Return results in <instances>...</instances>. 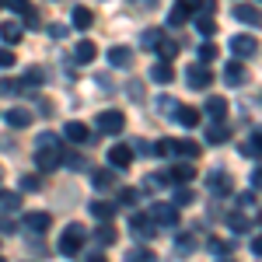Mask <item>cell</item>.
Segmentation results:
<instances>
[{"label":"cell","instance_id":"obj_1","mask_svg":"<svg viewBox=\"0 0 262 262\" xmlns=\"http://www.w3.org/2000/svg\"><path fill=\"white\" fill-rule=\"evenodd\" d=\"M60 133H39L35 137V164H39V171H56L60 168Z\"/></svg>","mask_w":262,"mask_h":262},{"label":"cell","instance_id":"obj_2","mask_svg":"<svg viewBox=\"0 0 262 262\" xmlns=\"http://www.w3.org/2000/svg\"><path fill=\"white\" fill-rule=\"evenodd\" d=\"M84 238H88V231H84L81 224H70V227L60 234V252L67 255V259H77V252H81Z\"/></svg>","mask_w":262,"mask_h":262},{"label":"cell","instance_id":"obj_3","mask_svg":"<svg viewBox=\"0 0 262 262\" xmlns=\"http://www.w3.org/2000/svg\"><path fill=\"white\" fill-rule=\"evenodd\" d=\"M147 217L154 221V227H175L179 224V206L175 203H154Z\"/></svg>","mask_w":262,"mask_h":262},{"label":"cell","instance_id":"obj_4","mask_svg":"<svg viewBox=\"0 0 262 262\" xmlns=\"http://www.w3.org/2000/svg\"><path fill=\"white\" fill-rule=\"evenodd\" d=\"M259 53V39H252V35H234L231 39V56L242 63V60H252Z\"/></svg>","mask_w":262,"mask_h":262},{"label":"cell","instance_id":"obj_5","mask_svg":"<svg viewBox=\"0 0 262 262\" xmlns=\"http://www.w3.org/2000/svg\"><path fill=\"white\" fill-rule=\"evenodd\" d=\"M98 129L101 133H122L126 129V116H122L119 108H105V112H98Z\"/></svg>","mask_w":262,"mask_h":262},{"label":"cell","instance_id":"obj_6","mask_svg":"<svg viewBox=\"0 0 262 262\" xmlns=\"http://www.w3.org/2000/svg\"><path fill=\"white\" fill-rule=\"evenodd\" d=\"M129 227H133V238L140 245H147L154 234H158V227H154V221L147 217V213H137V217H129Z\"/></svg>","mask_w":262,"mask_h":262},{"label":"cell","instance_id":"obj_7","mask_svg":"<svg viewBox=\"0 0 262 262\" xmlns=\"http://www.w3.org/2000/svg\"><path fill=\"white\" fill-rule=\"evenodd\" d=\"M210 81H213V74H210L203 63H192V67L185 70V84H189L192 91H206V88H210Z\"/></svg>","mask_w":262,"mask_h":262},{"label":"cell","instance_id":"obj_8","mask_svg":"<svg viewBox=\"0 0 262 262\" xmlns=\"http://www.w3.org/2000/svg\"><path fill=\"white\" fill-rule=\"evenodd\" d=\"M63 140H67V143H91V140H95V133H91V126L70 119L67 126H63Z\"/></svg>","mask_w":262,"mask_h":262},{"label":"cell","instance_id":"obj_9","mask_svg":"<svg viewBox=\"0 0 262 262\" xmlns=\"http://www.w3.org/2000/svg\"><path fill=\"white\" fill-rule=\"evenodd\" d=\"M224 84H227V88H245V84H248V70H245L238 60H231L224 67Z\"/></svg>","mask_w":262,"mask_h":262},{"label":"cell","instance_id":"obj_10","mask_svg":"<svg viewBox=\"0 0 262 262\" xmlns=\"http://www.w3.org/2000/svg\"><path fill=\"white\" fill-rule=\"evenodd\" d=\"M206 189H210L213 196H227L234 185H231V175H227V171H210V175H206Z\"/></svg>","mask_w":262,"mask_h":262},{"label":"cell","instance_id":"obj_11","mask_svg":"<svg viewBox=\"0 0 262 262\" xmlns=\"http://www.w3.org/2000/svg\"><path fill=\"white\" fill-rule=\"evenodd\" d=\"M234 21H242V25H262V11L255 4H234Z\"/></svg>","mask_w":262,"mask_h":262},{"label":"cell","instance_id":"obj_12","mask_svg":"<svg viewBox=\"0 0 262 262\" xmlns=\"http://www.w3.org/2000/svg\"><path fill=\"white\" fill-rule=\"evenodd\" d=\"M108 164H112V168H129V164H133V147H126V143H116V147H112V150H108Z\"/></svg>","mask_w":262,"mask_h":262},{"label":"cell","instance_id":"obj_13","mask_svg":"<svg viewBox=\"0 0 262 262\" xmlns=\"http://www.w3.org/2000/svg\"><path fill=\"white\" fill-rule=\"evenodd\" d=\"M49 224H53V217H49L46 210H32V213H25V227H28L32 234H42V231H49Z\"/></svg>","mask_w":262,"mask_h":262},{"label":"cell","instance_id":"obj_14","mask_svg":"<svg viewBox=\"0 0 262 262\" xmlns=\"http://www.w3.org/2000/svg\"><path fill=\"white\" fill-rule=\"evenodd\" d=\"M7 126H14V129H25V126H32V108H25V105H14V108H7Z\"/></svg>","mask_w":262,"mask_h":262},{"label":"cell","instance_id":"obj_15","mask_svg":"<svg viewBox=\"0 0 262 262\" xmlns=\"http://www.w3.org/2000/svg\"><path fill=\"white\" fill-rule=\"evenodd\" d=\"M91 242H95V245H101V248H108V245H116V242H119V231H116L112 224H101V227H95Z\"/></svg>","mask_w":262,"mask_h":262},{"label":"cell","instance_id":"obj_16","mask_svg":"<svg viewBox=\"0 0 262 262\" xmlns=\"http://www.w3.org/2000/svg\"><path fill=\"white\" fill-rule=\"evenodd\" d=\"M108 63H112V67H122V70L133 67V49H129V46H112V49H108Z\"/></svg>","mask_w":262,"mask_h":262},{"label":"cell","instance_id":"obj_17","mask_svg":"<svg viewBox=\"0 0 262 262\" xmlns=\"http://www.w3.org/2000/svg\"><path fill=\"white\" fill-rule=\"evenodd\" d=\"M150 81H154V84H171V81H175V67L164 63V60H158L154 67H150Z\"/></svg>","mask_w":262,"mask_h":262},{"label":"cell","instance_id":"obj_18","mask_svg":"<svg viewBox=\"0 0 262 262\" xmlns=\"http://www.w3.org/2000/svg\"><path fill=\"white\" fill-rule=\"evenodd\" d=\"M95 56H98V46H95V42H77V46H74V63H95Z\"/></svg>","mask_w":262,"mask_h":262},{"label":"cell","instance_id":"obj_19","mask_svg":"<svg viewBox=\"0 0 262 262\" xmlns=\"http://www.w3.org/2000/svg\"><path fill=\"white\" fill-rule=\"evenodd\" d=\"M21 35H25V28H21L18 21H4V25H0V39L7 42V46H18Z\"/></svg>","mask_w":262,"mask_h":262},{"label":"cell","instance_id":"obj_20","mask_svg":"<svg viewBox=\"0 0 262 262\" xmlns=\"http://www.w3.org/2000/svg\"><path fill=\"white\" fill-rule=\"evenodd\" d=\"M175 119H179L185 129H192V126H200V108H192V105H179V108H175Z\"/></svg>","mask_w":262,"mask_h":262},{"label":"cell","instance_id":"obj_21","mask_svg":"<svg viewBox=\"0 0 262 262\" xmlns=\"http://www.w3.org/2000/svg\"><path fill=\"white\" fill-rule=\"evenodd\" d=\"M171 154H182V158H200L203 147L196 140H171Z\"/></svg>","mask_w":262,"mask_h":262},{"label":"cell","instance_id":"obj_22","mask_svg":"<svg viewBox=\"0 0 262 262\" xmlns=\"http://www.w3.org/2000/svg\"><path fill=\"white\" fill-rule=\"evenodd\" d=\"M206 116H210L213 122H224V116H227V101H224L221 95L206 98Z\"/></svg>","mask_w":262,"mask_h":262},{"label":"cell","instance_id":"obj_23","mask_svg":"<svg viewBox=\"0 0 262 262\" xmlns=\"http://www.w3.org/2000/svg\"><path fill=\"white\" fill-rule=\"evenodd\" d=\"M91 217H98L101 224H108L116 217V203H105V200H95L91 203Z\"/></svg>","mask_w":262,"mask_h":262},{"label":"cell","instance_id":"obj_24","mask_svg":"<svg viewBox=\"0 0 262 262\" xmlns=\"http://www.w3.org/2000/svg\"><path fill=\"white\" fill-rule=\"evenodd\" d=\"M70 21H74V28H81V32H88V28L95 25V14H91V7H74V14H70Z\"/></svg>","mask_w":262,"mask_h":262},{"label":"cell","instance_id":"obj_25","mask_svg":"<svg viewBox=\"0 0 262 262\" xmlns=\"http://www.w3.org/2000/svg\"><path fill=\"white\" fill-rule=\"evenodd\" d=\"M122 262H158V255H154L147 245H137V248H129V252L122 255Z\"/></svg>","mask_w":262,"mask_h":262},{"label":"cell","instance_id":"obj_26","mask_svg":"<svg viewBox=\"0 0 262 262\" xmlns=\"http://www.w3.org/2000/svg\"><path fill=\"white\" fill-rule=\"evenodd\" d=\"M161 42H164V32H161V28H143V35H140V46H143V49H161Z\"/></svg>","mask_w":262,"mask_h":262},{"label":"cell","instance_id":"obj_27","mask_svg":"<svg viewBox=\"0 0 262 262\" xmlns=\"http://www.w3.org/2000/svg\"><path fill=\"white\" fill-rule=\"evenodd\" d=\"M60 164H67L70 171H88V158L77 154V150H70V154H60Z\"/></svg>","mask_w":262,"mask_h":262},{"label":"cell","instance_id":"obj_28","mask_svg":"<svg viewBox=\"0 0 262 262\" xmlns=\"http://www.w3.org/2000/svg\"><path fill=\"white\" fill-rule=\"evenodd\" d=\"M231 140V129L224 126V122H213L210 129H206V143H227Z\"/></svg>","mask_w":262,"mask_h":262},{"label":"cell","instance_id":"obj_29","mask_svg":"<svg viewBox=\"0 0 262 262\" xmlns=\"http://www.w3.org/2000/svg\"><path fill=\"white\" fill-rule=\"evenodd\" d=\"M192 179H196V168L192 164H175L168 171V182H192Z\"/></svg>","mask_w":262,"mask_h":262},{"label":"cell","instance_id":"obj_30","mask_svg":"<svg viewBox=\"0 0 262 262\" xmlns=\"http://www.w3.org/2000/svg\"><path fill=\"white\" fill-rule=\"evenodd\" d=\"M224 221H227V227H231V231H238V234L252 227V221H248V213H242V210H234V213H227Z\"/></svg>","mask_w":262,"mask_h":262},{"label":"cell","instance_id":"obj_31","mask_svg":"<svg viewBox=\"0 0 262 262\" xmlns=\"http://www.w3.org/2000/svg\"><path fill=\"white\" fill-rule=\"evenodd\" d=\"M0 210L4 213H14V210H21V192H0Z\"/></svg>","mask_w":262,"mask_h":262},{"label":"cell","instance_id":"obj_32","mask_svg":"<svg viewBox=\"0 0 262 262\" xmlns=\"http://www.w3.org/2000/svg\"><path fill=\"white\" fill-rule=\"evenodd\" d=\"M196 32H200V35H206V39H210V35H213V32H217V21L210 18V14H196Z\"/></svg>","mask_w":262,"mask_h":262},{"label":"cell","instance_id":"obj_33","mask_svg":"<svg viewBox=\"0 0 262 262\" xmlns=\"http://www.w3.org/2000/svg\"><path fill=\"white\" fill-rule=\"evenodd\" d=\"M46 81V74H42V67H28V70H25V88H39V84Z\"/></svg>","mask_w":262,"mask_h":262},{"label":"cell","instance_id":"obj_34","mask_svg":"<svg viewBox=\"0 0 262 262\" xmlns=\"http://www.w3.org/2000/svg\"><path fill=\"white\" fill-rule=\"evenodd\" d=\"M112 182H116L112 171H91V185H95V189H108Z\"/></svg>","mask_w":262,"mask_h":262},{"label":"cell","instance_id":"obj_35","mask_svg":"<svg viewBox=\"0 0 262 262\" xmlns=\"http://www.w3.org/2000/svg\"><path fill=\"white\" fill-rule=\"evenodd\" d=\"M154 105H158V112H161V116H175V108H179V101L168 98V95H161V98L154 101Z\"/></svg>","mask_w":262,"mask_h":262},{"label":"cell","instance_id":"obj_36","mask_svg":"<svg viewBox=\"0 0 262 262\" xmlns=\"http://www.w3.org/2000/svg\"><path fill=\"white\" fill-rule=\"evenodd\" d=\"M175 248H179V255H192L196 252V238L192 234H182L179 242H175Z\"/></svg>","mask_w":262,"mask_h":262},{"label":"cell","instance_id":"obj_37","mask_svg":"<svg viewBox=\"0 0 262 262\" xmlns=\"http://www.w3.org/2000/svg\"><path fill=\"white\" fill-rule=\"evenodd\" d=\"M206 248H210L213 255H227V252H231L234 245H231V242H224V238H210V242H206Z\"/></svg>","mask_w":262,"mask_h":262},{"label":"cell","instance_id":"obj_38","mask_svg":"<svg viewBox=\"0 0 262 262\" xmlns=\"http://www.w3.org/2000/svg\"><path fill=\"white\" fill-rule=\"evenodd\" d=\"M217 53H221V49H217L213 42H203V46H200V63L206 67L210 60H217Z\"/></svg>","mask_w":262,"mask_h":262},{"label":"cell","instance_id":"obj_39","mask_svg":"<svg viewBox=\"0 0 262 262\" xmlns=\"http://www.w3.org/2000/svg\"><path fill=\"white\" fill-rule=\"evenodd\" d=\"M175 7H179L182 14H200V11H203V0H179Z\"/></svg>","mask_w":262,"mask_h":262},{"label":"cell","instance_id":"obj_40","mask_svg":"<svg viewBox=\"0 0 262 262\" xmlns=\"http://www.w3.org/2000/svg\"><path fill=\"white\" fill-rule=\"evenodd\" d=\"M164 185H168V175H158V171L143 179V189H164Z\"/></svg>","mask_w":262,"mask_h":262},{"label":"cell","instance_id":"obj_41","mask_svg":"<svg viewBox=\"0 0 262 262\" xmlns=\"http://www.w3.org/2000/svg\"><path fill=\"white\" fill-rule=\"evenodd\" d=\"M189 203H196V192L192 189H175V206H189Z\"/></svg>","mask_w":262,"mask_h":262},{"label":"cell","instance_id":"obj_42","mask_svg":"<svg viewBox=\"0 0 262 262\" xmlns=\"http://www.w3.org/2000/svg\"><path fill=\"white\" fill-rule=\"evenodd\" d=\"M158 53H161V60L168 63V60H171V56H179V46H175V42H171V39H164V42H161V49H158Z\"/></svg>","mask_w":262,"mask_h":262},{"label":"cell","instance_id":"obj_43","mask_svg":"<svg viewBox=\"0 0 262 262\" xmlns=\"http://www.w3.org/2000/svg\"><path fill=\"white\" fill-rule=\"evenodd\" d=\"M42 189V182L35 179V175H25V179H21V192H39Z\"/></svg>","mask_w":262,"mask_h":262},{"label":"cell","instance_id":"obj_44","mask_svg":"<svg viewBox=\"0 0 262 262\" xmlns=\"http://www.w3.org/2000/svg\"><path fill=\"white\" fill-rule=\"evenodd\" d=\"M245 154H262V129H255L252 133V147H242Z\"/></svg>","mask_w":262,"mask_h":262},{"label":"cell","instance_id":"obj_45","mask_svg":"<svg viewBox=\"0 0 262 262\" xmlns=\"http://www.w3.org/2000/svg\"><path fill=\"white\" fill-rule=\"evenodd\" d=\"M4 7H11V11H18V14H28V11H32L28 0H4Z\"/></svg>","mask_w":262,"mask_h":262},{"label":"cell","instance_id":"obj_46","mask_svg":"<svg viewBox=\"0 0 262 262\" xmlns=\"http://www.w3.org/2000/svg\"><path fill=\"white\" fill-rule=\"evenodd\" d=\"M14 63H18V56H14V53H11V49L4 46V49H0V67H4V70H11Z\"/></svg>","mask_w":262,"mask_h":262},{"label":"cell","instance_id":"obj_47","mask_svg":"<svg viewBox=\"0 0 262 262\" xmlns=\"http://www.w3.org/2000/svg\"><path fill=\"white\" fill-rule=\"evenodd\" d=\"M137 200H140V192H137V189H122V192H119V203H126V206H133Z\"/></svg>","mask_w":262,"mask_h":262},{"label":"cell","instance_id":"obj_48","mask_svg":"<svg viewBox=\"0 0 262 262\" xmlns=\"http://www.w3.org/2000/svg\"><path fill=\"white\" fill-rule=\"evenodd\" d=\"M185 18H189V14H182L179 7H171V14H168V25H171V28H179V25H185Z\"/></svg>","mask_w":262,"mask_h":262},{"label":"cell","instance_id":"obj_49","mask_svg":"<svg viewBox=\"0 0 262 262\" xmlns=\"http://www.w3.org/2000/svg\"><path fill=\"white\" fill-rule=\"evenodd\" d=\"M42 21H39V14H35V11H28V14H25V25H21V28H39Z\"/></svg>","mask_w":262,"mask_h":262},{"label":"cell","instance_id":"obj_50","mask_svg":"<svg viewBox=\"0 0 262 262\" xmlns=\"http://www.w3.org/2000/svg\"><path fill=\"white\" fill-rule=\"evenodd\" d=\"M49 35L53 39H67V25H49Z\"/></svg>","mask_w":262,"mask_h":262},{"label":"cell","instance_id":"obj_51","mask_svg":"<svg viewBox=\"0 0 262 262\" xmlns=\"http://www.w3.org/2000/svg\"><path fill=\"white\" fill-rule=\"evenodd\" d=\"M18 91V81H0V95H14Z\"/></svg>","mask_w":262,"mask_h":262},{"label":"cell","instance_id":"obj_52","mask_svg":"<svg viewBox=\"0 0 262 262\" xmlns=\"http://www.w3.org/2000/svg\"><path fill=\"white\" fill-rule=\"evenodd\" d=\"M14 231V221L11 217H0V234H11Z\"/></svg>","mask_w":262,"mask_h":262},{"label":"cell","instance_id":"obj_53","mask_svg":"<svg viewBox=\"0 0 262 262\" xmlns=\"http://www.w3.org/2000/svg\"><path fill=\"white\" fill-rule=\"evenodd\" d=\"M137 150H140V154H154V143H147V140H137Z\"/></svg>","mask_w":262,"mask_h":262},{"label":"cell","instance_id":"obj_54","mask_svg":"<svg viewBox=\"0 0 262 262\" xmlns=\"http://www.w3.org/2000/svg\"><path fill=\"white\" fill-rule=\"evenodd\" d=\"M252 185L262 192V168H255V171H252Z\"/></svg>","mask_w":262,"mask_h":262},{"label":"cell","instance_id":"obj_55","mask_svg":"<svg viewBox=\"0 0 262 262\" xmlns=\"http://www.w3.org/2000/svg\"><path fill=\"white\" fill-rule=\"evenodd\" d=\"M252 252H255V255H262V234H259V238H252Z\"/></svg>","mask_w":262,"mask_h":262},{"label":"cell","instance_id":"obj_56","mask_svg":"<svg viewBox=\"0 0 262 262\" xmlns=\"http://www.w3.org/2000/svg\"><path fill=\"white\" fill-rule=\"evenodd\" d=\"M133 4H140V7H158V0H133Z\"/></svg>","mask_w":262,"mask_h":262},{"label":"cell","instance_id":"obj_57","mask_svg":"<svg viewBox=\"0 0 262 262\" xmlns=\"http://www.w3.org/2000/svg\"><path fill=\"white\" fill-rule=\"evenodd\" d=\"M88 262H108V259H105V255H91Z\"/></svg>","mask_w":262,"mask_h":262},{"label":"cell","instance_id":"obj_58","mask_svg":"<svg viewBox=\"0 0 262 262\" xmlns=\"http://www.w3.org/2000/svg\"><path fill=\"white\" fill-rule=\"evenodd\" d=\"M217 262H234V259H217Z\"/></svg>","mask_w":262,"mask_h":262},{"label":"cell","instance_id":"obj_59","mask_svg":"<svg viewBox=\"0 0 262 262\" xmlns=\"http://www.w3.org/2000/svg\"><path fill=\"white\" fill-rule=\"evenodd\" d=\"M0 7H4V0H0Z\"/></svg>","mask_w":262,"mask_h":262},{"label":"cell","instance_id":"obj_60","mask_svg":"<svg viewBox=\"0 0 262 262\" xmlns=\"http://www.w3.org/2000/svg\"><path fill=\"white\" fill-rule=\"evenodd\" d=\"M0 179H4V171H0Z\"/></svg>","mask_w":262,"mask_h":262},{"label":"cell","instance_id":"obj_61","mask_svg":"<svg viewBox=\"0 0 262 262\" xmlns=\"http://www.w3.org/2000/svg\"><path fill=\"white\" fill-rule=\"evenodd\" d=\"M259 221H262V213H259Z\"/></svg>","mask_w":262,"mask_h":262},{"label":"cell","instance_id":"obj_62","mask_svg":"<svg viewBox=\"0 0 262 262\" xmlns=\"http://www.w3.org/2000/svg\"><path fill=\"white\" fill-rule=\"evenodd\" d=\"M259 4H262V0H259Z\"/></svg>","mask_w":262,"mask_h":262},{"label":"cell","instance_id":"obj_63","mask_svg":"<svg viewBox=\"0 0 262 262\" xmlns=\"http://www.w3.org/2000/svg\"><path fill=\"white\" fill-rule=\"evenodd\" d=\"M0 262H4V259H0Z\"/></svg>","mask_w":262,"mask_h":262}]
</instances>
